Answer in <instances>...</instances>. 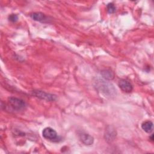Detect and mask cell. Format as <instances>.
I'll return each instance as SVG.
<instances>
[{"label":"cell","instance_id":"cell-1","mask_svg":"<svg viewBox=\"0 0 154 154\" xmlns=\"http://www.w3.org/2000/svg\"><path fill=\"white\" fill-rule=\"evenodd\" d=\"M96 87L100 91H101V92L109 96L114 95L116 91L114 86L111 84L108 83L102 80L97 81Z\"/></svg>","mask_w":154,"mask_h":154},{"label":"cell","instance_id":"cell-2","mask_svg":"<svg viewBox=\"0 0 154 154\" xmlns=\"http://www.w3.org/2000/svg\"><path fill=\"white\" fill-rule=\"evenodd\" d=\"M8 103L13 109L15 111L23 110L26 106L25 102L23 100L17 97H11L8 98Z\"/></svg>","mask_w":154,"mask_h":154},{"label":"cell","instance_id":"cell-3","mask_svg":"<svg viewBox=\"0 0 154 154\" xmlns=\"http://www.w3.org/2000/svg\"><path fill=\"white\" fill-rule=\"evenodd\" d=\"M32 95L34 96L46 101H54L57 99V96L51 93H46L41 90H34L32 91Z\"/></svg>","mask_w":154,"mask_h":154},{"label":"cell","instance_id":"cell-4","mask_svg":"<svg viewBox=\"0 0 154 154\" xmlns=\"http://www.w3.org/2000/svg\"><path fill=\"white\" fill-rule=\"evenodd\" d=\"M43 137L48 140L50 141H57L58 134L57 132L52 128L50 127L45 128L42 131Z\"/></svg>","mask_w":154,"mask_h":154},{"label":"cell","instance_id":"cell-5","mask_svg":"<svg viewBox=\"0 0 154 154\" xmlns=\"http://www.w3.org/2000/svg\"><path fill=\"white\" fill-rule=\"evenodd\" d=\"M78 136L80 141L85 145L90 146L93 144L94 143V138L85 132H80Z\"/></svg>","mask_w":154,"mask_h":154},{"label":"cell","instance_id":"cell-6","mask_svg":"<svg viewBox=\"0 0 154 154\" xmlns=\"http://www.w3.org/2000/svg\"><path fill=\"white\" fill-rule=\"evenodd\" d=\"M119 87L125 93H130L133 90V86L130 82L126 79H121L119 82Z\"/></svg>","mask_w":154,"mask_h":154},{"label":"cell","instance_id":"cell-7","mask_svg":"<svg viewBox=\"0 0 154 154\" xmlns=\"http://www.w3.org/2000/svg\"><path fill=\"white\" fill-rule=\"evenodd\" d=\"M116 137V131L112 126H108L105 132V138L108 141H112Z\"/></svg>","mask_w":154,"mask_h":154},{"label":"cell","instance_id":"cell-8","mask_svg":"<svg viewBox=\"0 0 154 154\" xmlns=\"http://www.w3.org/2000/svg\"><path fill=\"white\" fill-rule=\"evenodd\" d=\"M30 16L33 20L40 22H45L46 20H48V17L43 13L40 12L31 13L30 14Z\"/></svg>","mask_w":154,"mask_h":154},{"label":"cell","instance_id":"cell-9","mask_svg":"<svg viewBox=\"0 0 154 154\" xmlns=\"http://www.w3.org/2000/svg\"><path fill=\"white\" fill-rule=\"evenodd\" d=\"M141 128L147 133H151L153 131V124L151 121H146L141 124Z\"/></svg>","mask_w":154,"mask_h":154},{"label":"cell","instance_id":"cell-10","mask_svg":"<svg viewBox=\"0 0 154 154\" xmlns=\"http://www.w3.org/2000/svg\"><path fill=\"white\" fill-rule=\"evenodd\" d=\"M101 75L103 78L107 80H111L114 78V75L112 70L109 69H104L101 71Z\"/></svg>","mask_w":154,"mask_h":154},{"label":"cell","instance_id":"cell-11","mask_svg":"<svg viewBox=\"0 0 154 154\" xmlns=\"http://www.w3.org/2000/svg\"><path fill=\"white\" fill-rule=\"evenodd\" d=\"M116 7L114 4L112 3H109L107 5V10L109 13H113L116 11Z\"/></svg>","mask_w":154,"mask_h":154},{"label":"cell","instance_id":"cell-12","mask_svg":"<svg viewBox=\"0 0 154 154\" xmlns=\"http://www.w3.org/2000/svg\"><path fill=\"white\" fill-rule=\"evenodd\" d=\"M8 19L12 22H16L18 20V16L15 14H11L9 16Z\"/></svg>","mask_w":154,"mask_h":154}]
</instances>
